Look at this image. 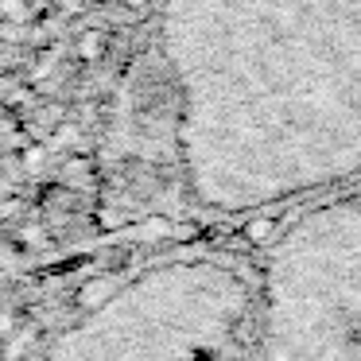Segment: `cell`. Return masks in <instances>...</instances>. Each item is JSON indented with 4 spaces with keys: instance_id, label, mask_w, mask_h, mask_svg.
I'll use <instances>...</instances> for the list:
<instances>
[{
    "instance_id": "cell-1",
    "label": "cell",
    "mask_w": 361,
    "mask_h": 361,
    "mask_svg": "<svg viewBox=\"0 0 361 361\" xmlns=\"http://www.w3.org/2000/svg\"><path fill=\"white\" fill-rule=\"evenodd\" d=\"M164 43L210 202L361 171V0H171Z\"/></svg>"
},
{
    "instance_id": "cell-2",
    "label": "cell",
    "mask_w": 361,
    "mask_h": 361,
    "mask_svg": "<svg viewBox=\"0 0 361 361\" xmlns=\"http://www.w3.org/2000/svg\"><path fill=\"white\" fill-rule=\"evenodd\" d=\"M0 12H4V16H24V4H20V0H4Z\"/></svg>"
}]
</instances>
